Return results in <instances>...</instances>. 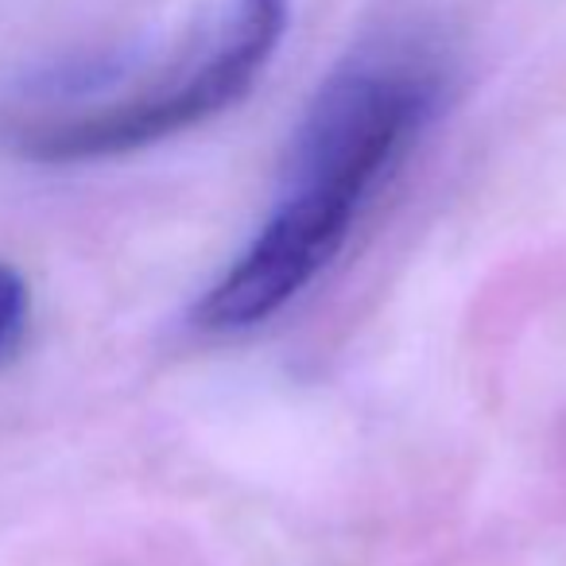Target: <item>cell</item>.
<instances>
[{
	"instance_id": "cell-1",
	"label": "cell",
	"mask_w": 566,
	"mask_h": 566,
	"mask_svg": "<svg viewBox=\"0 0 566 566\" xmlns=\"http://www.w3.org/2000/svg\"><path fill=\"white\" fill-rule=\"evenodd\" d=\"M447 94L439 51L411 35L365 43L315 90L268 218L195 303L198 334L264 326L338 260L357 218L431 128Z\"/></svg>"
},
{
	"instance_id": "cell-2",
	"label": "cell",
	"mask_w": 566,
	"mask_h": 566,
	"mask_svg": "<svg viewBox=\"0 0 566 566\" xmlns=\"http://www.w3.org/2000/svg\"><path fill=\"white\" fill-rule=\"evenodd\" d=\"M292 0H226L198 35L125 94L9 125V144L35 164H94L182 136L252 94L280 51Z\"/></svg>"
},
{
	"instance_id": "cell-3",
	"label": "cell",
	"mask_w": 566,
	"mask_h": 566,
	"mask_svg": "<svg viewBox=\"0 0 566 566\" xmlns=\"http://www.w3.org/2000/svg\"><path fill=\"white\" fill-rule=\"evenodd\" d=\"M28 315H32V295L24 275L0 260V361L24 342Z\"/></svg>"
}]
</instances>
